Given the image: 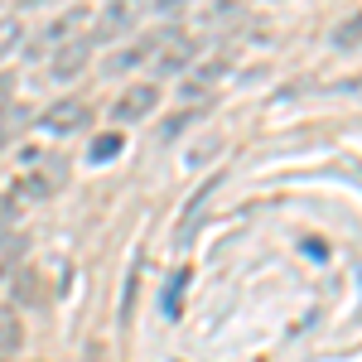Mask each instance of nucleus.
<instances>
[{
	"label": "nucleus",
	"instance_id": "4468645a",
	"mask_svg": "<svg viewBox=\"0 0 362 362\" xmlns=\"http://www.w3.org/2000/svg\"><path fill=\"white\" fill-rule=\"evenodd\" d=\"M5 97H10V78H0V107H5Z\"/></svg>",
	"mask_w": 362,
	"mask_h": 362
},
{
	"label": "nucleus",
	"instance_id": "6e6552de",
	"mask_svg": "<svg viewBox=\"0 0 362 362\" xmlns=\"http://www.w3.org/2000/svg\"><path fill=\"white\" fill-rule=\"evenodd\" d=\"M213 194H218V179H208V184H203V189L194 194V203H189V213H184V227H179V237H174L179 247L189 242V232H194V223L203 218V208H208V198H213Z\"/></svg>",
	"mask_w": 362,
	"mask_h": 362
},
{
	"label": "nucleus",
	"instance_id": "423d86ee",
	"mask_svg": "<svg viewBox=\"0 0 362 362\" xmlns=\"http://www.w3.org/2000/svg\"><path fill=\"white\" fill-rule=\"evenodd\" d=\"M194 54H198V44H189L184 34H174L165 49L155 54V63H160V73H179V68H189V63H194Z\"/></svg>",
	"mask_w": 362,
	"mask_h": 362
},
{
	"label": "nucleus",
	"instance_id": "9b49d317",
	"mask_svg": "<svg viewBox=\"0 0 362 362\" xmlns=\"http://www.w3.org/2000/svg\"><path fill=\"white\" fill-rule=\"evenodd\" d=\"M121 150H126L121 131H107V136L92 140V150H87V155H92V165H107V160H116V155H121Z\"/></svg>",
	"mask_w": 362,
	"mask_h": 362
},
{
	"label": "nucleus",
	"instance_id": "ddd939ff",
	"mask_svg": "<svg viewBox=\"0 0 362 362\" xmlns=\"http://www.w3.org/2000/svg\"><path fill=\"white\" fill-rule=\"evenodd\" d=\"M184 285H189V280H184V271L169 280V290H165V309H169V314H174V309H179V300H184Z\"/></svg>",
	"mask_w": 362,
	"mask_h": 362
},
{
	"label": "nucleus",
	"instance_id": "7ed1b4c3",
	"mask_svg": "<svg viewBox=\"0 0 362 362\" xmlns=\"http://www.w3.org/2000/svg\"><path fill=\"white\" fill-rule=\"evenodd\" d=\"M87 63H92V39H68V44H63V49L54 54L49 73H54L58 83H73V78L83 73Z\"/></svg>",
	"mask_w": 362,
	"mask_h": 362
},
{
	"label": "nucleus",
	"instance_id": "39448f33",
	"mask_svg": "<svg viewBox=\"0 0 362 362\" xmlns=\"http://www.w3.org/2000/svg\"><path fill=\"white\" fill-rule=\"evenodd\" d=\"M25 348V329H20V314L10 305H0V362H15V353Z\"/></svg>",
	"mask_w": 362,
	"mask_h": 362
},
{
	"label": "nucleus",
	"instance_id": "f8f14e48",
	"mask_svg": "<svg viewBox=\"0 0 362 362\" xmlns=\"http://www.w3.org/2000/svg\"><path fill=\"white\" fill-rule=\"evenodd\" d=\"M358 39H362V15L343 20V25L334 29V44H338V49H358Z\"/></svg>",
	"mask_w": 362,
	"mask_h": 362
},
{
	"label": "nucleus",
	"instance_id": "9d476101",
	"mask_svg": "<svg viewBox=\"0 0 362 362\" xmlns=\"http://www.w3.org/2000/svg\"><path fill=\"white\" fill-rule=\"evenodd\" d=\"M20 39H25V25H20V15H0V63L20 49Z\"/></svg>",
	"mask_w": 362,
	"mask_h": 362
},
{
	"label": "nucleus",
	"instance_id": "20e7f679",
	"mask_svg": "<svg viewBox=\"0 0 362 362\" xmlns=\"http://www.w3.org/2000/svg\"><path fill=\"white\" fill-rule=\"evenodd\" d=\"M169 39H174V29H155V34H145L136 49H121V54L107 63V73H126V68H136V63H150V58L160 54Z\"/></svg>",
	"mask_w": 362,
	"mask_h": 362
},
{
	"label": "nucleus",
	"instance_id": "f257e3e1",
	"mask_svg": "<svg viewBox=\"0 0 362 362\" xmlns=\"http://www.w3.org/2000/svg\"><path fill=\"white\" fill-rule=\"evenodd\" d=\"M160 107V83H131L121 97H116L112 107V121H121V126H131V121H145V116Z\"/></svg>",
	"mask_w": 362,
	"mask_h": 362
},
{
	"label": "nucleus",
	"instance_id": "f03ea898",
	"mask_svg": "<svg viewBox=\"0 0 362 362\" xmlns=\"http://www.w3.org/2000/svg\"><path fill=\"white\" fill-rule=\"evenodd\" d=\"M39 121H44V131H54V136H73V131H83L87 121H92V107L78 102V97H63V102H54Z\"/></svg>",
	"mask_w": 362,
	"mask_h": 362
},
{
	"label": "nucleus",
	"instance_id": "1a4fd4ad",
	"mask_svg": "<svg viewBox=\"0 0 362 362\" xmlns=\"http://www.w3.org/2000/svg\"><path fill=\"white\" fill-rule=\"evenodd\" d=\"M223 73H227V58H213V63H203V68H198L194 78L184 83V92H189V97H198V92H208V87L218 83Z\"/></svg>",
	"mask_w": 362,
	"mask_h": 362
},
{
	"label": "nucleus",
	"instance_id": "0eeeda50",
	"mask_svg": "<svg viewBox=\"0 0 362 362\" xmlns=\"http://www.w3.org/2000/svg\"><path fill=\"white\" fill-rule=\"evenodd\" d=\"M29 242L20 237V232H0V280L20 276V261H25Z\"/></svg>",
	"mask_w": 362,
	"mask_h": 362
}]
</instances>
